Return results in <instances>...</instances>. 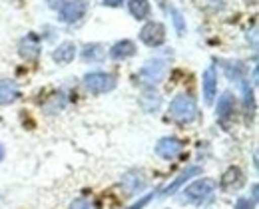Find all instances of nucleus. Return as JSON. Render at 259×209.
<instances>
[{
    "mask_svg": "<svg viewBox=\"0 0 259 209\" xmlns=\"http://www.w3.org/2000/svg\"><path fill=\"white\" fill-rule=\"evenodd\" d=\"M122 185L126 187L128 195H136L140 189H144V177L138 174V172H130L122 177Z\"/></svg>",
    "mask_w": 259,
    "mask_h": 209,
    "instance_id": "nucleus-17",
    "label": "nucleus"
},
{
    "mask_svg": "<svg viewBox=\"0 0 259 209\" xmlns=\"http://www.w3.org/2000/svg\"><path fill=\"white\" fill-rule=\"evenodd\" d=\"M140 104H142V108H144L146 112H154V110L160 108L162 100H160V94H158V92H154V90H146L144 96L140 98Z\"/></svg>",
    "mask_w": 259,
    "mask_h": 209,
    "instance_id": "nucleus-20",
    "label": "nucleus"
},
{
    "mask_svg": "<svg viewBox=\"0 0 259 209\" xmlns=\"http://www.w3.org/2000/svg\"><path fill=\"white\" fill-rule=\"evenodd\" d=\"M152 197H154V193H150V195H146L144 199H140V201H138L136 205H132V207H130V209H140V207H144L146 203H150V201H152Z\"/></svg>",
    "mask_w": 259,
    "mask_h": 209,
    "instance_id": "nucleus-24",
    "label": "nucleus"
},
{
    "mask_svg": "<svg viewBox=\"0 0 259 209\" xmlns=\"http://www.w3.org/2000/svg\"><path fill=\"white\" fill-rule=\"evenodd\" d=\"M84 86L92 94H106L116 88V78L106 72H92V74L84 76Z\"/></svg>",
    "mask_w": 259,
    "mask_h": 209,
    "instance_id": "nucleus-3",
    "label": "nucleus"
},
{
    "mask_svg": "<svg viewBox=\"0 0 259 209\" xmlns=\"http://www.w3.org/2000/svg\"><path fill=\"white\" fill-rule=\"evenodd\" d=\"M235 209H253V201H249V199L241 197V199H237V203H235Z\"/></svg>",
    "mask_w": 259,
    "mask_h": 209,
    "instance_id": "nucleus-23",
    "label": "nucleus"
},
{
    "mask_svg": "<svg viewBox=\"0 0 259 209\" xmlns=\"http://www.w3.org/2000/svg\"><path fill=\"white\" fill-rule=\"evenodd\" d=\"M104 56H106V50L102 44H86L82 50V58L86 62H100L104 60Z\"/></svg>",
    "mask_w": 259,
    "mask_h": 209,
    "instance_id": "nucleus-18",
    "label": "nucleus"
},
{
    "mask_svg": "<svg viewBox=\"0 0 259 209\" xmlns=\"http://www.w3.org/2000/svg\"><path fill=\"white\" fill-rule=\"evenodd\" d=\"M46 2H48V6H50L52 10H60V8L64 6L66 0H46Z\"/></svg>",
    "mask_w": 259,
    "mask_h": 209,
    "instance_id": "nucleus-26",
    "label": "nucleus"
},
{
    "mask_svg": "<svg viewBox=\"0 0 259 209\" xmlns=\"http://www.w3.org/2000/svg\"><path fill=\"white\" fill-rule=\"evenodd\" d=\"M199 174H201V168H197V166H190V168H188L184 174L180 175V177H176V179H174V181H171V183H169V185L163 189L162 197H167V195H171V193H174L176 189H180V187H182V185H184V183H186L190 177H195V175H199Z\"/></svg>",
    "mask_w": 259,
    "mask_h": 209,
    "instance_id": "nucleus-14",
    "label": "nucleus"
},
{
    "mask_svg": "<svg viewBox=\"0 0 259 209\" xmlns=\"http://www.w3.org/2000/svg\"><path fill=\"white\" fill-rule=\"evenodd\" d=\"M40 50H42V44H40V38L36 34H26L22 40H20V44H18V52H20V56L22 58H26V60H36L38 56H40Z\"/></svg>",
    "mask_w": 259,
    "mask_h": 209,
    "instance_id": "nucleus-8",
    "label": "nucleus"
},
{
    "mask_svg": "<svg viewBox=\"0 0 259 209\" xmlns=\"http://www.w3.org/2000/svg\"><path fill=\"white\" fill-rule=\"evenodd\" d=\"M86 12H88L86 0H66L64 6L60 8V20L66 24H74V22H80Z\"/></svg>",
    "mask_w": 259,
    "mask_h": 209,
    "instance_id": "nucleus-4",
    "label": "nucleus"
},
{
    "mask_svg": "<svg viewBox=\"0 0 259 209\" xmlns=\"http://www.w3.org/2000/svg\"><path fill=\"white\" fill-rule=\"evenodd\" d=\"M171 16H174V24H176V30H178V34L184 36V32H186V24H184V18H182V14H180L176 8H171Z\"/></svg>",
    "mask_w": 259,
    "mask_h": 209,
    "instance_id": "nucleus-21",
    "label": "nucleus"
},
{
    "mask_svg": "<svg viewBox=\"0 0 259 209\" xmlns=\"http://www.w3.org/2000/svg\"><path fill=\"white\" fill-rule=\"evenodd\" d=\"M128 10L136 20H146L152 14V4L150 0H128Z\"/></svg>",
    "mask_w": 259,
    "mask_h": 209,
    "instance_id": "nucleus-16",
    "label": "nucleus"
},
{
    "mask_svg": "<svg viewBox=\"0 0 259 209\" xmlns=\"http://www.w3.org/2000/svg\"><path fill=\"white\" fill-rule=\"evenodd\" d=\"M201 82H203V100H205V104H211L213 98H215V92H218V74H215V70H205Z\"/></svg>",
    "mask_w": 259,
    "mask_h": 209,
    "instance_id": "nucleus-12",
    "label": "nucleus"
},
{
    "mask_svg": "<svg viewBox=\"0 0 259 209\" xmlns=\"http://www.w3.org/2000/svg\"><path fill=\"white\" fill-rule=\"evenodd\" d=\"M54 62L58 64H70L76 58V44L74 42H62L54 52H52Z\"/></svg>",
    "mask_w": 259,
    "mask_h": 209,
    "instance_id": "nucleus-15",
    "label": "nucleus"
},
{
    "mask_svg": "<svg viewBox=\"0 0 259 209\" xmlns=\"http://www.w3.org/2000/svg\"><path fill=\"white\" fill-rule=\"evenodd\" d=\"M163 72H165V66L162 60H148L140 70V78L146 84H158V82H162Z\"/></svg>",
    "mask_w": 259,
    "mask_h": 209,
    "instance_id": "nucleus-6",
    "label": "nucleus"
},
{
    "mask_svg": "<svg viewBox=\"0 0 259 209\" xmlns=\"http://www.w3.org/2000/svg\"><path fill=\"white\" fill-rule=\"evenodd\" d=\"M20 98V88L12 80H0V106L14 104Z\"/></svg>",
    "mask_w": 259,
    "mask_h": 209,
    "instance_id": "nucleus-11",
    "label": "nucleus"
},
{
    "mask_svg": "<svg viewBox=\"0 0 259 209\" xmlns=\"http://www.w3.org/2000/svg\"><path fill=\"white\" fill-rule=\"evenodd\" d=\"M243 183H245V174L237 166H233V168H229L226 174L222 175L220 187L224 191H237V189L243 187Z\"/></svg>",
    "mask_w": 259,
    "mask_h": 209,
    "instance_id": "nucleus-7",
    "label": "nucleus"
},
{
    "mask_svg": "<svg viewBox=\"0 0 259 209\" xmlns=\"http://www.w3.org/2000/svg\"><path fill=\"white\" fill-rule=\"evenodd\" d=\"M215 189V181L209 179V177H201V179H195L194 183H190L182 193V201L186 203H201L205 201Z\"/></svg>",
    "mask_w": 259,
    "mask_h": 209,
    "instance_id": "nucleus-2",
    "label": "nucleus"
},
{
    "mask_svg": "<svg viewBox=\"0 0 259 209\" xmlns=\"http://www.w3.org/2000/svg\"><path fill=\"white\" fill-rule=\"evenodd\" d=\"M215 112H218V118H220V122H222V124H227V122L233 118V112H235V100H233L231 92H224V94H222V98L218 100V108H215Z\"/></svg>",
    "mask_w": 259,
    "mask_h": 209,
    "instance_id": "nucleus-10",
    "label": "nucleus"
},
{
    "mask_svg": "<svg viewBox=\"0 0 259 209\" xmlns=\"http://www.w3.org/2000/svg\"><path fill=\"white\" fill-rule=\"evenodd\" d=\"M126 0H102V4L104 6H110V8H118V6H122Z\"/></svg>",
    "mask_w": 259,
    "mask_h": 209,
    "instance_id": "nucleus-25",
    "label": "nucleus"
},
{
    "mask_svg": "<svg viewBox=\"0 0 259 209\" xmlns=\"http://www.w3.org/2000/svg\"><path fill=\"white\" fill-rule=\"evenodd\" d=\"M136 54V44L132 40H120L110 48V58L112 60H126Z\"/></svg>",
    "mask_w": 259,
    "mask_h": 209,
    "instance_id": "nucleus-13",
    "label": "nucleus"
},
{
    "mask_svg": "<svg viewBox=\"0 0 259 209\" xmlns=\"http://www.w3.org/2000/svg\"><path fill=\"white\" fill-rule=\"evenodd\" d=\"M2 160H4V145L0 143V162H2Z\"/></svg>",
    "mask_w": 259,
    "mask_h": 209,
    "instance_id": "nucleus-27",
    "label": "nucleus"
},
{
    "mask_svg": "<svg viewBox=\"0 0 259 209\" xmlns=\"http://www.w3.org/2000/svg\"><path fill=\"white\" fill-rule=\"evenodd\" d=\"M169 116L180 124H192L197 118V102L190 94H180L169 104Z\"/></svg>",
    "mask_w": 259,
    "mask_h": 209,
    "instance_id": "nucleus-1",
    "label": "nucleus"
},
{
    "mask_svg": "<svg viewBox=\"0 0 259 209\" xmlns=\"http://www.w3.org/2000/svg\"><path fill=\"white\" fill-rule=\"evenodd\" d=\"M220 64H224L222 68H224V72H226V76L229 78V80H241L243 78V74H245V66L241 64V62H233V60H227V62H220Z\"/></svg>",
    "mask_w": 259,
    "mask_h": 209,
    "instance_id": "nucleus-19",
    "label": "nucleus"
},
{
    "mask_svg": "<svg viewBox=\"0 0 259 209\" xmlns=\"http://www.w3.org/2000/svg\"><path fill=\"white\" fill-rule=\"evenodd\" d=\"M140 40L150 46V48H158L165 42V26L162 22H148L142 30H140Z\"/></svg>",
    "mask_w": 259,
    "mask_h": 209,
    "instance_id": "nucleus-5",
    "label": "nucleus"
},
{
    "mask_svg": "<svg viewBox=\"0 0 259 209\" xmlns=\"http://www.w3.org/2000/svg\"><path fill=\"white\" fill-rule=\"evenodd\" d=\"M184 149V143L180 141L178 138H162L158 143H156V153L163 158V160H171V158H176L180 151Z\"/></svg>",
    "mask_w": 259,
    "mask_h": 209,
    "instance_id": "nucleus-9",
    "label": "nucleus"
},
{
    "mask_svg": "<svg viewBox=\"0 0 259 209\" xmlns=\"http://www.w3.org/2000/svg\"><path fill=\"white\" fill-rule=\"evenodd\" d=\"M70 209H98L96 203H92L90 199H74Z\"/></svg>",
    "mask_w": 259,
    "mask_h": 209,
    "instance_id": "nucleus-22",
    "label": "nucleus"
}]
</instances>
